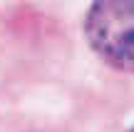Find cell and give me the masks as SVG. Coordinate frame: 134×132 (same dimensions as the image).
Here are the masks:
<instances>
[{
	"label": "cell",
	"mask_w": 134,
	"mask_h": 132,
	"mask_svg": "<svg viewBox=\"0 0 134 132\" xmlns=\"http://www.w3.org/2000/svg\"><path fill=\"white\" fill-rule=\"evenodd\" d=\"M82 25L97 57L134 75V0H92Z\"/></svg>",
	"instance_id": "6da1fadb"
},
{
	"label": "cell",
	"mask_w": 134,
	"mask_h": 132,
	"mask_svg": "<svg viewBox=\"0 0 134 132\" xmlns=\"http://www.w3.org/2000/svg\"><path fill=\"white\" fill-rule=\"evenodd\" d=\"M129 132H134V127H132V130H129Z\"/></svg>",
	"instance_id": "7a4b0ae2"
}]
</instances>
